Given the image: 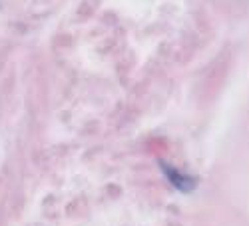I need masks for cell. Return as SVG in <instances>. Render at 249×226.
<instances>
[{
    "label": "cell",
    "instance_id": "cell-1",
    "mask_svg": "<svg viewBox=\"0 0 249 226\" xmlns=\"http://www.w3.org/2000/svg\"><path fill=\"white\" fill-rule=\"evenodd\" d=\"M160 168H161L163 176L170 180V184H172L176 190H179V192H183V194H188V192H194V190L197 188V178H196V176L181 172L178 166H172L170 162L160 160Z\"/></svg>",
    "mask_w": 249,
    "mask_h": 226
}]
</instances>
